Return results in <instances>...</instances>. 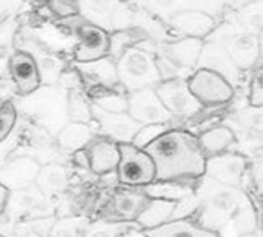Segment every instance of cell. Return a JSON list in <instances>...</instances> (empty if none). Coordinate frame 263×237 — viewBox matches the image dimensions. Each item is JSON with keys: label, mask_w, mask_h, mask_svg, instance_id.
I'll return each instance as SVG.
<instances>
[{"label": "cell", "mask_w": 263, "mask_h": 237, "mask_svg": "<svg viewBox=\"0 0 263 237\" xmlns=\"http://www.w3.org/2000/svg\"><path fill=\"white\" fill-rule=\"evenodd\" d=\"M197 180L198 184L194 185L197 213L192 220L203 229L218 237H237L261 228L260 210H255L244 189L219 184L205 176Z\"/></svg>", "instance_id": "6da1fadb"}, {"label": "cell", "mask_w": 263, "mask_h": 237, "mask_svg": "<svg viewBox=\"0 0 263 237\" xmlns=\"http://www.w3.org/2000/svg\"><path fill=\"white\" fill-rule=\"evenodd\" d=\"M143 150L155 164V180H194L205 174L206 156L189 130L167 129Z\"/></svg>", "instance_id": "7a4b0ae2"}, {"label": "cell", "mask_w": 263, "mask_h": 237, "mask_svg": "<svg viewBox=\"0 0 263 237\" xmlns=\"http://www.w3.org/2000/svg\"><path fill=\"white\" fill-rule=\"evenodd\" d=\"M119 85L125 93L155 88L161 81V74L153 52L141 46H134L116 60Z\"/></svg>", "instance_id": "3957f363"}, {"label": "cell", "mask_w": 263, "mask_h": 237, "mask_svg": "<svg viewBox=\"0 0 263 237\" xmlns=\"http://www.w3.org/2000/svg\"><path fill=\"white\" fill-rule=\"evenodd\" d=\"M206 39H216L226 52L232 59V62L240 68L247 70L255 65L261 52V38L252 34L250 31L244 29L237 22L222 23L215 28Z\"/></svg>", "instance_id": "277c9868"}, {"label": "cell", "mask_w": 263, "mask_h": 237, "mask_svg": "<svg viewBox=\"0 0 263 237\" xmlns=\"http://www.w3.org/2000/svg\"><path fill=\"white\" fill-rule=\"evenodd\" d=\"M29 101L34 119L50 135H57L68 119L67 109V89L62 86L47 85L46 88L39 86L29 96H25Z\"/></svg>", "instance_id": "5b68a950"}, {"label": "cell", "mask_w": 263, "mask_h": 237, "mask_svg": "<svg viewBox=\"0 0 263 237\" xmlns=\"http://www.w3.org/2000/svg\"><path fill=\"white\" fill-rule=\"evenodd\" d=\"M119 153L120 158L116 172L119 182L124 187L141 189L155 182V164L145 150L137 148L132 143H120Z\"/></svg>", "instance_id": "8992f818"}, {"label": "cell", "mask_w": 263, "mask_h": 237, "mask_svg": "<svg viewBox=\"0 0 263 237\" xmlns=\"http://www.w3.org/2000/svg\"><path fill=\"white\" fill-rule=\"evenodd\" d=\"M203 39L197 38H179L171 41H145L138 46L148 49L155 56L164 57L177 68L192 74L197 68V62L203 47Z\"/></svg>", "instance_id": "52a82bcc"}, {"label": "cell", "mask_w": 263, "mask_h": 237, "mask_svg": "<svg viewBox=\"0 0 263 237\" xmlns=\"http://www.w3.org/2000/svg\"><path fill=\"white\" fill-rule=\"evenodd\" d=\"M187 85L201 107L228 104L236 91L221 75L206 68H195L187 77Z\"/></svg>", "instance_id": "ba28073f"}, {"label": "cell", "mask_w": 263, "mask_h": 237, "mask_svg": "<svg viewBox=\"0 0 263 237\" xmlns=\"http://www.w3.org/2000/svg\"><path fill=\"white\" fill-rule=\"evenodd\" d=\"M155 91L164 107L173 114L174 119L195 117L203 109L200 102L190 93L187 78L163 80L155 86Z\"/></svg>", "instance_id": "9c48e42d"}, {"label": "cell", "mask_w": 263, "mask_h": 237, "mask_svg": "<svg viewBox=\"0 0 263 237\" xmlns=\"http://www.w3.org/2000/svg\"><path fill=\"white\" fill-rule=\"evenodd\" d=\"M229 0H140V7L164 25L171 16L187 10H200L219 18L226 12Z\"/></svg>", "instance_id": "30bf717a"}, {"label": "cell", "mask_w": 263, "mask_h": 237, "mask_svg": "<svg viewBox=\"0 0 263 237\" xmlns=\"http://www.w3.org/2000/svg\"><path fill=\"white\" fill-rule=\"evenodd\" d=\"M127 114L140 125H149V123L169 125L174 120L173 114L158 98L155 88L127 93Z\"/></svg>", "instance_id": "8fae6325"}, {"label": "cell", "mask_w": 263, "mask_h": 237, "mask_svg": "<svg viewBox=\"0 0 263 237\" xmlns=\"http://www.w3.org/2000/svg\"><path fill=\"white\" fill-rule=\"evenodd\" d=\"M247 171H249V161L244 154L226 151L206 158L203 176L219 184L242 189Z\"/></svg>", "instance_id": "7c38bea8"}, {"label": "cell", "mask_w": 263, "mask_h": 237, "mask_svg": "<svg viewBox=\"0 0 263 237\" xmlns=\"http://www.w3.org/2000/svg\"><path fill=\"white\" fill-rule=\"evenodd\" d=\"M91 114H93V120L96 122L101 135L112 140L117 145L132 143L135 133L141 127L127 112H107L91 104Z\"/></svg>", "instance_id": "4fadbf2b"}, {"label": "cell", "mask_w": 263, "mask_h": 237, "mask_svg": "<svg viewBox=\"0 0 263 237\" xmlns=\"http://www.w3.org/2000/svg\"><path fill=\"white\" fill-rule=\"evenodd\" d=\"M197 68H206L215 71V74L224 78L234 89L242 77V70L232 62L226 49L216 39H205L197 62Z\"/></svg>", "instance_id": "5bb4252c"}, {"label": "cell", "mask_w": 263, "mask_h": 237, "mask_svg": "<svg viewBox=\"0 0 263 237\" xmlns=\"http://www.w3.org/2000/svg\"><path fill=\"white\" fill-rule=\"evenodd\" d=\"M109 54V33L103 28L82 22L77 28V46L73 59L77 64L98 60Z\"/></svg>", "instance_id": "9a60e30c"}, {"label": "cell", "mask_w": 263, "mask_h": 237, "mask_svg": "<svg viewBox=\"0 0 263 237\" xmlns=\"http://www.w3.org/2000/svg\"><path fill=\"white\" fill-rule=\"evenodd\" d=\"M8 70L18 95L22 98L29 96L43 85L34 59L23 49L15 50L12 54L8 60Z\"/></svg>", "instance_id": "2e32d148"}, {"label": "cell", "mask_w": 263, "mask_h": 237, "mask_svg": "<svg viewBox=\"0 0 263 237\" xmlns=\"http://www.w3.org/2000/svg\"><path fill=\"white\" fill-rule=\"evenodd\" d=\"M166 26L180 34V38H197L205 41L218 26V18L200 10H187L171 16Z\"/></svg>", "instance_id": "e0dca14e"}, {"label": "cell", "mask_w": 263, "mask_h": 237, "mask_svg": "<svg viewBox=\"0 0 263 237\" xmlns=\"http://www.w3.org/2000/svg\"><path fill=\"white\" fill-rule=\"evenodd\" d=\"M75 71L78 74L80 80H82V83L88 86V89L96 86L120 88L116 62L109 56L91 62H82V64H77L75 62Z\"/></svg>", "instance_id": "ac0fdd59"}, {"label": "cell", "mask_w": 263, "mask_h": 237, "mask_svg": "<svg viewBox=\"0 0 263 237\" xmlns=\"http://www.w3.org/2000/svg\"><path fill=\"white\" fill-rule=\"evenodd\" d=\"M89 169L98 176H104L109 172H116L119 164V145L109 138H93L83 148Z\"/></svg>", "instance_id": "d6986e66"}, {"label": "cell", "mask_w": 263, "mask_h": 237, "mask_svg": "<svg viewBox=\"0 0 263 237\" xmlns=\"http://www.w3.org/2000/svg\"><path fill=\"white\" fill-rule=\"evenodd\" d=\"M148 202H149V197H146L140 189L137 190L125 189V190L116 192L109 205V211L112 214V220L110 221L135 223Z\"/></svg>", "instance_id": "ffe728a7"}, {"label": "cell", "mask_w": 263, "mask_h": 237, "mask_svg": "<svg viewBox=\"0 0 263 237\" xmlns=\"http://www.w3.org/2000/svg\"><path fill=\"white\" fill-rule=\"evenodd\" d=\"M23 50L31 54V57L34 59L39 70V77H41V83L46 85L59 83L60 75L65 71V62L57 54H54L52 50L46 49L43 44H39L36 39L29 41V46L25 47Z\"/></svg>", "instance_id": "44dd1931"}, {"label": "cell", "mask_w": 263, "mask_h": 237, "mask_svg": "<svg viewBox=\"0 0 263 237\" xmlns=\"http://www.w3.org/2000/svg\"><path fill=\"white\" fill-rule=\"evenodd\" d=\"M119 0H78V16L83 22L112 33V15Z\"/></svg>", "instance_id": "7402d4cb"}, {"label": "cell", "mask_w": 263, "mask_h": 237, "mask_svg": "<svg viewBox=\"0 0 263 237\" xmlns=\"http://www.w3.org/2000/svg\"><path fill=\"white\" fill-rule=\"evenodd\" d=\"M68 182H70V174L64 164L49 162L39 168L34 185L47 198H52L67 190Z\"/></svg>", "instance_id": "603a6c76"}, {"label": "cell", "mask_w": 263, "mask_h": 237, "mask_svg": "<svg viewBox=\"0 0 263 237\" xmlns=\"http://www.w3.org/2000/svg\"><path fill=\"white\" fill-rule=\"evenodd\" d=\"M148 237H218L215 232L203 229L192 218L169 220L158 228L145 229Z\"/></svg>", "instance_id": "cb8c5ba5"}, {"label": "cell", "mask_w": 263, "mask_h": 237, "mask_svg": "<svg viewBox=\"0 0 263 237\" xmlns=\"http://www.w3.org/2000/svg\"><path fill=\"white\" fill-rule=\"evenodd\" d=\"M95 138V132L89 123L68 120L55 135L59 148L68 153L82 151L88 143Z\"/></svg>", "instance_id": "d4e9b609"}, {"label": "cell", "mask_w": 263, "mask_h": 237, "mask_svg": "<svg viewBox=\"0 0 263 237\" xmlns=\"http://www.w3.org/2000/svg\"><path fill=\"white\" fill-rule=\"evenodd\" d=\"M197 138L198 145L206 158L226 153L236 145V133L231 127L226 125H216L213 129H208Z\"/></svg>", "instance_id": "484cf974"}, {"label": "cell", "mask_w": 263, "mask_h": 237, "mask_svg": "<svg viewBox=\"0 0 263 237\" xmlns=\"http://www.w3.org/2000/svg\"><path fill=\"white\" fill-rule=\"evenodd\" d=\"M140 190L149 198L179 202L194 193V185H190L189 180H155Z\"/></svg>", "instance_id": "4316f807"}, {"label": "cell", "mask_w": 263, "mask_h": 237, "mask_svg": "<svg viewBox=\"0 0 263 237\" xmlns=\"http://www.w3.org/2000/svg\"><path fill=\"white\" fill-rule=\"evenodd\" d=\"M176 208V202L159 200V198H149L143 211L137 218V226L140 229H153L158 228L163 223L173 218V213Z\"/></svg>", "instance_id": "83f0119b"}, {"label": "cell", "mask_w": 263, "mask_h": 237, "mask_svg": "<svg viewBox=\"0 0 263 237\" xmlns=\"http://www.w3.org/2000/svg\"><path fill=\"white\" fill-rule=\"evenodd\" d=\"M86 96L93 106L107 112H127V93L122 88H89Z\"/></svg>", "instance_id": "f1b7e54d"}, {"label": "cell", "mask_w": 263, "mask_h": 237, "mask_svg": "<svg viewBox=\"0 0 263 237\" xmlns=\"http://www.w3.org/2000/svg\"><path fill=\"white\" fill-rule=\"evenodd\" d=\"M39 168L41 166H39L34 159H29V158L15 161L13 164H10V168L7 169V177L0 179V182H2L5 187H8L10 192H12L13 187H18V189L28 187V185L34 184Z\"/></svg>", "instance_id": "f546056e"}, {"label": "cell", "mask_w": 263, "mask_h": 237, "mask_svg": "<svg viewBox=\"0 0 263 237\" xmlns=\"http://www.w3.org/2000/svg\"><path fill=\"white\" fill-rule=\"evenodd\" d=\"M145 41H149L148 34L143 29H140L137 26L112 31V33H109V54L107 56L116 62L124 54V50L145 43Z\"/></svg>", "instance_id": "4dcf8cb0"}, {"label": "cell", "mask_w": 263, "mask_h": 237, "mask_svg": "<svg viewBox=\"0 0 263 237\" xmlns=\"http://www.w3.org/2000/svg\"><path fill=\"white\" fill-rule=\"evenodd\" d=\"M67 109L68 119L73 122L91 123L93 122V114H91V102L86 96V91L80 88L67 89Z\"/></svg>", "instance_id": "1f68e13d"}, {"label": "cell", "mask_w": 263, "mask_h": 237, "mask_svg": "<svg viewBox=\"0 0 263 237\" xmlns=\"http://www.w3.org/2000/svg\"><path fill=\"white\" fill-rule=\"evenodd\" d=\"M236 22L252 34L261 38V0H254L239 8Z\"/></svg>", "instance_id": "d6a6232c"}, {"label": "cell", "mask_w": 263, "mask_h": 237, "mask_svg": "<svg viewBox=\"0 0 263 237\" xmlns=\"http://www.w3.org/2000/svg\"><path fill=\"white\" fill-rule=\"evenodd\" d=\"M89 220L85 216H67L55 220L49 237H82L88 228Z\"/></svg>", "instance_id": "836d02e7"}, {"label": "cell", "mask_w": 263, "mask_h": 237, "mask_svg": "<svg viewBox=\"0 0 263 237\" xmlns=\"http://www.w3.org/2000/svg\"><path fill=\"white\" fill-rule=\"evenodd\" d=\"M137 226V223L125 221H96L89 223L82 237H119L125 229Z\"/></svg>", "instance_id": "e575fe53"}, {"label": "cell", "mask_w": 263, "mask_h": 237, "mask_svg": "<svg viewBox=\"0 0 263 237\" xmlns=\"http://www.w3.org/2000/svg\"><path fill=\"white\" fill-rule=\"evenodd\" d=\"M18 120V111L12 101H5L0 104V145L10 137Z\"/></svg>", "instance_id": "d590c367"}, {"label": "cell", "mask_w": 263, "mask_h": 237, "mask_svg": "<svg viewBox=\"0 0 263 237\" xmlns=\"http://www.w3.org/2000/svg\"><path fill=\"white\" fill-rule=\"evenodd\" d=\"M167 129H169V125H166V123H149V125H141L140 130L135 133L134 140H132V145L143 150L151 141H155L159 135H163Z\"/></svg>", "instance_id": "8d00e7d4"}, {"label": "cell", "mask_w": 263, "mask_h": 237, "mask_svg": "<svg viewBox=\"0 0 263 237\" xmlns=\"http://www.w3.org/2000/svg\"><path fill=\"white\" fill-rule=\"evenodd\" d=\"M55 223L54 216H49V218H39L34 221H29L22 226V231L25 237H49L50 229Z\"/></svg>", "instance_id": "74e56055"}, {"label": "cell", "mask_w": 263, "mask_h": 237, "mask_svg": "<svg viewBox=\"0 0 263 237\" xmlns=\"http://www.w3.org/2000/svg\"><path fill=\"white\" fill-rule=\"evenodd\" d=\"M50 13L60 20H70L78 16V2L75 0H47Z\"/></svg>", "instance_id": "f35d334b"}, {"label": "cell", "mask_w": 263, "mask_h": 237, "mask_svg": "<svg viewBox=\"0 0 263 237\" xmlns=\"http://www.w3.org/2000/svg\"><path fill=\"white\" fill-rule=\"evenodd\" d=\"M249 104L250 107H261L263 106V75L261 67L257 68V74L252 77L249 86Z\"/></svg>", "instance_id": "ab89813d"}, {"label": "cell", "mask_w": 263, "mask_h": 237, "mask_svg": "<svg viewBox=\"0 0 263 237\" xmlns=\"http://www.w3.org/2000/svg\"><path fill=\"white\" fill-rule=\"evenodd\" d=\"M254 162L257 164V168L252 166V177H254V182L257 184V187H258V193H261V156H260V154H258Z\"/></svg>", "instance_id": "60d3db41"}, {"label": "cell", "mask_w": 263, "mask_h": 237, "mask_svg": "<svg viewBox=\"0 0 263 237\" xmlns=\"http://www.w3.org/2000/svg\"><path fill=\"white\" fill-rule=\"evenodd\" d=\"M8 197H10V189L5 187V185L0 182V213H2L7 208Z\"/></svg>", "instance_id": "b9f144b4"}, {"label": "cell", "mask_w": 263, "mask_h": 237, "mask_svg": "<svg viewBox=\"0 0 263 237\" xmlns=\"http://www.w3.org/2000/svg\"><path fill=\"white\" fill-rule=\"evenodd\" d=\"M119 237H148L143 229H140L138 226H132V228L125 229Z\"/></svg>", "instance_id": "7bdbcfd3"}, {"label": "cell", "mask_w": 263, "mask_h": 237, "mask_svg": "<svg viewBox=\"0 0 263 237\" xmlns=\"http://www.w3.org/2000/svg\"><path fill=\"white\" fill-rule=\"evenodd\" d=\"M237 237H261V228H258L255 232H250V234H242V235H237Z\"/></svg>", "instance_id": "ee69618b"}, {"label": "cell", "mask_w": 263, "mask_h": 237, "mask_svg": "<svg viewBox=\"0 0 263 237\" xmlns=\"http://www.w3.org/2000/svg\"><path fill=\"white\" fill-rule=\"evenodd\" d=\"M0 237H8V235H4V234H0Z\"/></svg>", "instance_id": "f6af8a7d"}, {"label": "cell", "mask_w": 263, "mask_h": 237, "mask_svg": "<svg viewBox=\"0 0 263 237\" xmlns=\"http://www.w3.org/2000/svg\"><path fill=\"white\" fill-rule=\"evenodd\" d=\"M75 2H78V0H75Z\"/></svg>", "instance_id": "bcb514c9"}]
</instances>
